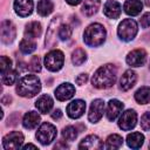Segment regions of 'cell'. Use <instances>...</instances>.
<instances>
[{
	"mask_svg": "<svg viewBox=\"0 0 150 150\" xmlns=\"http://www.w3.org/2000/svg\"><path fill=\"white\" fill-rule=\"evenodd\" d=\"M117 69L114 64H104L100 67L91 77V83L97 89H107L110 88L116 81Z\"/></svg>",
	"mask_w": 150,
	"mask_h": 150,
	"instance_id": "1",
	"label": "cell"
},
{
	"mask_svg": "<svg viewBox=\"0 0 150 150\" xmlns=\"http://www.w3.org/2000/svg\"><path fill=\"white\" fill-rule=\"evenodd\" d=\"M41 90V82L36 75H25L16 83V93L22 97H34Z\"/></svg>",
	"mask_w": 150,
	"mask_h": 150,
	"instance_id": "2",
	"label": "cell"
},
{
	"mask_svg": "<svg viewBox=\"0 0 150 150\" xmlns=\"http://www.w3.org/2000/svg\"><path fill=\"white\" fill-rule=\"evenodd\" d=\"M107 36L105 28L100 23H91L89 25L84 33H83V40L84 43L89 47H98L101 46Z\"/></svg>",
	"mask_w": 150,
	"mask_h": 150,
	"instance_id": "3",
	"label": "cell"
},
{
	"mask_svg": "<svg viewBox=\"0 0 150 150\" xmlns=\"http://www.w3.org/2000/svg\"><path fill=\"white\" fill-rule=\"evenodd\" d=\"M137 30H138V27H137V22L132 19H124L120 25H118V28H117V34H118V38L122 40V41H131L135 39L136 34H137Z\"/></svg>",
	"mask_w": 150,
	"mask_h": 150,
	"instance_id": "4",
	"label": "cell"
},
{
	"mask_svg": "<svg viewBox=\"0 0 150 150\" xmlns=\"http://www.w3.org/2000/svg\"><path fill=\"white\" fill-rule=\"evenodd\" d=\"M56 134H57L56 128L53 124H50L48 122H45L39 127L38 131H36V138L41 144L48 145L55 139Z\"/></svg>",
	"mask_w": 150,
	"mask_h": 150,
	"instance_id": "5",
	"label": "cell"
},
{
	"mask_svg": "<svg viewBox=\"0 0 150 150\" xmlns=\"http://www.w3.org/2000/svg\"><path fill=\"white\" fill-rule=\"evenodd\" d=\"M63 62H64L63 53L59 49L50 50L45 56V66L50 71H59L62 68Z\"/></svg>",
	"mask_w": 150,
	"mask_h": 150,
	"instance_id": "6",
	"label": "cell"
},
{
	"mask_svg": "<svg viewBox=\"0 0 150 150\" xmlns=\"http://www.w3.org/2000/svg\"><path fill=\"white\" fill-rule=\"evenodd\" d=\"M23 143V135L20 131H12L7 134L2 139V145L7 150H16L21 148Z\"/></svg>",
	"mask_w": 150,
	"mask_h": 150,
	"instance_id": "7",
	"label": "cell"
},
{
	"mask_svg": "<svg viewBox=\"0 0 150 150\" xmlns=\"http://www.w3.org/2000/svg\"><path fill=\"white\" fill-rule=\"evenodd\" d=\"M0 35H1V41L2 43H11L14 41L16 36V29L15 26L13 25L12 21L5 20L1 22V28H0Z\"/></svg>",
	"mask_w": 150,
	"mask_h": 150,
	"instance_id": "8",
	"label": "cell"
},
{
	"mask_svg": "<svg viewBox=\"0 0 150 150\" xmlns=\"http://www.w3.org/2000/svg\"><path fill=\"white\" fill-rule=\"evenodd\" d=\"M136 123H137V114L135 112V110H131V109L122 112V115L118 120V127L125 131L135 128Z\"/></svg>",
	"mask_w": 150,
	"mask_h": 150,
	"instance_id": "9",
	"label": "cell"
},
{
	"mask_svg": "<svg viewBox=\"0 0 150 150\" xmlns=\"http://www.w3.org/2000/svg\"><path fill=\"white\" fill-rule=\"evenodd\" d=\"M61 25V15L55 16L49 27H48V32L46 34V47H54L56 43V33H59V27Z\"/></svg>",
	"mask_w": 150,
	"mask_h": 150,
	"instance_id": "10",
	"label": "cell"
},
{
	"mask_svg": "<svg viewBox=\"0 0 150 150\" xmlns=\"http://www.w3.org/2000/svg\"><path fill=\"white\" fill-rule=\"evenodd\" d=\"M103 110H104V102L101 98H96L91 102L90 104V109L88 112V120L91 123H97L102 115H103Z\"/></svg>",
	"mask_w": 150,
	"mask_h": 150,
	"instance_id": "11",
	"label": "cell"
},
{
	"mask_svg": "<svg viewBox=\"0 0 150 150\" xmlns=\"http://www.w3.org/2000/svg\"><path fill=\"white\" fill-rule=\"evenodd\" d=\"M127 63L131 67H141L146 61V52L144 49H135L127 55Z\"/></svg>",
	"mask_w": 150,
	"mask_h": 150,
	"instance_id": "12",
	"label": "cell"
},
{
	"mask_svg": "<svg viewBox=\"0 0 150 150\" xmlns=\"http://www.w3.org/2000/svg\"><path fill=\"white\" fill-rule=\"evenodd\" d=\"M86 111V103L82 100L71 101L67 105V114L70 118H80Z\"/></svg>",
	"mask_w": 150,
	"mask_h": 150,
	"instance_id": "13",
	"label": "cell"
},
{
	"mask_svg": "<svg viewBox=\"0 0 150 150\" xmlns=\"http://www.w3.org/2000/svg\"><path fill=\"white\" fill-rule=\"evenodd\" d=\"M33 6H34L33 0H15L14 1V11L21 18L30 15L33 12Z\"/></svg>",
	"mask_w": 150,
	"mask_h": 150,
	"instance_id": "14",
	"label": "cell"
},
{
	"mask_svg": "<svg viewBox=\"0 0 150 150\" xmlns=\"http://www.w3.org/2000/svg\"><path fill=\"white\" fill-rule=\"evenodd\" d=\"M75 94V87L71 83H62L55 89V97L59 101H67Z\"/></svg>",
	"mask_w": 150,
	"mask_h": 150,
	"instance_id": "15",
	"label": "cell"
},
{
	"mask_svg": "<svg viewBox=\"0 0 150 150\" xmlns=\"http://www.w3.org/2000/svg\"><path fill=\"white\" fill-rule=\"evenodd\" d=\"M80 149H88V150H96V149H102L103 148V143L100 139L98 136L96 135H89L87 137H84L80 144H79Z\"/></svg>",
	"mask_w": 150,
	"mask_h": 150,
	"instance_id": "16",
	"label": "cell"
},
{
	"mask_svg": "<svg viewBox=\"0 0 150 150\" xmlns=\"http://www.w3.org/2000/svg\"><path fill=\"white\" fill-rule=\"evenodd\" d=\"M137 80V75L134 70L129 69L127 71H124V74L122 75L121 80H120V89L123 90V91H127L129 89H131L135 84Z\"/></svg>",
	"mask_w": 150,
	"mask_h": 150,
	"instance_id": "17",
	"label": "cell"
},
{
	"mask_svg": "<svg viewBox=\"0 0 150 150\" xmlns=\"http://www.w3.org/2000/svg\"><path fill=\"white\" fill-rule=\"evenodd\" d=\"M123 110V103L118 100H110L107 105V118L109 121H115L117 116Z\"/></svg>",
	"mask_w": 150,
	"mask_h": 150,
	"instance_id": "18",
	"label": "cell"
},
{
	"mask_svg": "<svg viewBox=\"0 0 150 150\" xmlns=\"http://www.w3.org/2000/svg\"><path fill=\"white\" fill-rule=\"evenodd\" d=\"M121 5L115 0H108L104 4L103 13L109 19H117L121 14Z\"/></svg>",
	"mask_w": 150,
	"mask_h": 150,
	"instance_id": "19",
	"label": "cell"
},
{
	"mask_svg": "<svg viewBox=\"0 0 150 150\" xmlns=\"http://www.w3.org/2000/svg\"><path fill=\"white\" fill-rule=\"evenodd\" d=\"M35 107L36 109L41 112V114H47L52 110L53 108V100L49 95H41L36 102H35Z\"/></svg>",
	"mask_w": 150,
	"mask_h": 150,
	"instance_id": "20",
	"label": "cell"
},
{
	"mask_svg": "<svg viewBox=\"0 0 150 150\" xmlns=\"http://www.w3.org/2000/svg\"><path fill=\"white\" fill-rule=\"evenodd\" d=\"M142 7H143V4L141 2V0H128L123 5L124 12L131 16L138 15L142 11Z\"/></svg>",
	"mask_w": 150,
	"mask_h": 150,
	"instance_id": "21",
	"label": "cell"
},
{
	"mask_svg": "<svg viewBox=\"0 0 150 150\" xmlns=\"http://www.w3.org/2000/svg\"><path fill=\"white\" fill-rule=\"evenodd\" d=\"M40 123V115L36 111H28L22 120V124L26 129H34L38 127V124Z\"/></svg>",
	"mask_w": 150,
	"mask_h": 150,
	"instance_id": "22",
	"label": "cell"
},
{
	"mask_svg": "<svg viewBox=\"0 0 150 150\" xmlns=\"http://www.w3.org/2000/svg\"><path fill=\"white\" fill-rule=\"evenodd\" d=\"M41 32H42L41 23L38 21H32V22L26 25L25 36L28 39H35V38H39L41 35Z\"/></svg>",
	"mask_w": 150,
	"mask_h": 150,
	"instance_id": "23",
	"label": "cell"
},
{
	"mask_svg": "<svg viewBox=\"0 0 150 150\" xmlns=\"http://www.w3.org/2000/svg\"><path fill=\"white\" fill-rule=\"evenodd\" d=\"M144 142V136L141 132H131L127 136V144L131 149H138L143 145Z\"/></svg>",
	"mask_w": 150,
	"mask_h": 150,
	"instance_id": "24",
	"label": "cell"
},
{
	"mask_svg": "<svg viewBox=\"0 0 150 150\" xmlns=\"http://www.w3.org/2000/svg\"><path fill=\"white\" fill-rule=\"evenodd\" d=\"M100 5H101L100 0H86L82 6V13L87 16H91L98 11Z\"/></svg>",
	"mask_w": 150,
	"mask_h": 150,
	"instance_id": "25",
	"label": "cell"
},
{
	"mask_svg": "<svg viewBox=\"0 0 150 150\" xmlns=\"http://www.w3.org/2000/svg\"><path fill=\"white\" fill-rule=\"evenodd\" d=\"M135 100L139 104H146L150 102V87H141L135 93Z\"/></svg>",
	"mask_w": 150,
	"mask_h": 150,
	"instance_id": "26",
	"label": "cell"
},
{
	"mask_svg": "<svg viewBox=\"0 0 150 150\" xmlns=\"http://www.w3.org/2000/svg\"><path fill=\"white\" fill-rule=\"evenodd\" d=\"M54 9V4L52 0H40L38 2V13L41 16H47L49 15Z\"/></svg>",
	"mask_w": 150,
	"mask_h": 150,
	"instance_id": "27",
	"label": "cell"
},
{
	"mask_svg": "<svg viewBox=\"0 0 150 150\" xmlns=\"http://www.w3.org/2000/svg\"><path fill=\"white\" fill-rule=\"evenodd\" d=\"M122 143H123L122 137L120 135H117V134H112V135L108 136L104 146L107 149H118V148H121Z\"/></svg>",
	"mask_w": 150,
	"mask_h": 150,
	"instance_id": "28",
	"label": "cell"
},
{
	"mask_svg": "<svg viewBox=\"0 0 150 150\" xmlns=\"http://www.w3.org/2000/svg\"><path fill=\"white\" fill-rule=\"evenodd\" d=\"M20 50L23 53V54H30L33 53L35 49H36V43L32 40V39H23L21 42H20V46H19Z\"/></svg>",
	"mask_w": 150,
	"mask_h": 150,
	"instance_id": "29",
	"label": "cell"
},
{
	"mask_svg": "<svg viewBox=\"0 0 150 150\" xmlns=\"http://www.w3.org/2000/svg\"><path fill=\"white\" fill-rule=\"evenodd\" d=\"M87 60V54L82 48H76L71 54V62L75 66H81Z\"/></svg>",
	"mask_w": 150,
	"mask_h": 150,
	"instance_id": "30",
	"label": "cell"
},
{
	"mask_svg": "<svg viewBox=\"0 0 150 150\" xmlns=\"http://www.w3.org/2000/svg\"><path fill=\"white\" fill-rule=\"evenodd\" d=\"M71 33H73L71 26L68 25V23H63V25H60V27H59L57 36L60 38V40L64 41V40H68L71 36Z\"/></svg>",
	"mask_w": 150,
	"mask_h": 150,
	"instance_id": "31",
	"label": "cell"
},
{
	"mask_svg": "<svg viewBox=\"0 0 150 150\" xmlns=\"http://www.w3.org/2000/svg\"><path fill=\"white\" fill-rule=\"evenodd\" d=\"M1 81H2V83L6 84V86L13 84V83L16 81V71L9 69V70H7L6 73H2V74H1Z\"/></svg>",
	"mask_w": 150,
	"mask_h": 150,
	"instance_id": "32",
	"label": "cell"
},
{
	"mask_svg": "<svg viewBox=\"0 0 150 150\" xmlns=\"http://www.w3.org/2000/svg\"><path fill=\"white\" fill-rule=\"evenodd\" d=\"M62 136H63V138H64L66 141H69V142L75 141V138L77 137V130H76L75 127L68 125V127L63 128V130H62Z\"/></svg>",
	"mask_w": 150,
	"mask_h": 150,
	"instance_id": "33",
	"label": "cell"
},
{
	"mask_svg": "<svg viewBox=\"0 0 150 150\" xmlns=\"http://www.w3.org/2000/svg\"><path fill=\"white\" fill-rule=\"evenodd\" d=\"M28 69H30L34 73H39L41 70V60L39 56H33L29 61L28 64Z\"/></svg>",
	"mask_w": 150,
	"mask_h": 150,
	"instance_id": "34",
	"label": "cell"
},
{
	"mask_svg": "<svg viewBox=\"0 0 150 150\" xmlns=\"http://www.w3.org/2000/svg\"><path fill=\"white\" fill-rule=\"evenodd\" d=\"M0 68H1V74L6 73L7 70L12 69V61L7 56H1L0 59Z\"/></svg>",
	"mask_w": 150,
	"mask_h": 150,
	"instance_id": "35",
	"label": "cell"
},
{
	"mask_svg": "<svg viewBox=\"0 0 150 150\" xmlns=\"http://www.w3.org/2000/svg\"><path fill=\"white\" fill-rule=\"evenodd\" d=\"M141 128L144 131L150 130V111L143 114V116L141 117Z\"/></svg>",
	"mask_w": 150,
	"mask_h": 150,
	"instance_id": "36",
	"label": "cell"
},
{
	"mask_svg": "<svg viewBox=\"0 0 150 150\" xmlns=\"http://www.w3.org/2000/svg\"><path fill=\"white\" fill-rule=\"evenodd\" d=\"M139 23L142 26V28H148L150 27V12L148 13H144L139 20Z\"/></svg>",
	"mask_w": 150,
	"mask_h": 150,
	"instance_id": "37",
	"label": "cell"
},
{
	"mask_svg": "<svg viewBox=\"0 0 150 150\" xmlns=\"http://www.w3.org/2000/svg\"><path fill=\"white\" fill-rule=\"evenodd\" d=\"M87 80H88V75L87 74H80L77 77H76V83L77 84H80V86H82V84H84L86 82H87Z\"/></svg>",
	"mask_w": 150,
	"mask_h": 150,
	"instance_id": "38",
	"label": "cell"
},
{
	"mask_svg": "<svg viewBox=\"0 0 150 150\" xmlns=\"http://www.w3.org/2000/svg\"><path fill=\"white\" fill-rule=\"evenodd\" d=\"M62 117V112L60 109H55L53 112H52V118L53 120H60Z\"/></svg>",
	"mask_w": 150,
	"mask_h": 150,
	"instance_id": "39",
	"label": "cell"
},
{
	"mask_svg": "<svg viewBox=\"0 0 150 150\" xmlns=\"http://www.w3.org/2000/svg\"><path fill=\"white\" fill-rule=\"evenodd\" d=\"M55 149H67L68 148V145L64 143V142H62V141H60L59 143H56L55 144V146H54Z\"/></svg>",
	"mask_w": 150,
	"mask_h": 150,
	"instance_id": "40",
	"label": "cell"
},
{
	"mask_svg": "<svg viewBox=\"0 0 150 150\" xmlns=\"http://www.w3.org/2000/svg\"><path fill=\"white\" fill-rule=\"evenodd\" d=\"M66 1H67L69 5H71V6H75V5H79V4H80L82 0H66Z\"/></svg>",
	"mask_w": 150,
	"mask_h": 150,
	"instance_id": "41",
	"label": "cell"
},
{
	"mask_svg": "<svg viewBox=\"0 0 150 150\" xmlns=\"http://www.w3.org/2000/svg\"><path fill=\"white\" fill-rule=\"evenodd\" d=\"M28 148H33V149H36L38 146H36V145H34V144H27V145H25V146H23V149H28Z\"/></svg>",
	"mask_w": 150,
	"mask_h": 150,
	"instance_id": "42",
	"label": "cell"
},
{
	"mask_svg": "<svg viewBox=\"0 0 150 150\" xmlns=\"http://www.w3.org/2000/svg\"><path fill=\"white\" fill-rule=\"evenodd\" d=\"M6 101H9V102H11V101H12V98H11L9 96H6V97H4V98H2V103H4V104H6Z\"/></svg>",
	"mask_w": 150,
	"mask_h": 150,
	"instance_id": "43",
	"label": "cell"
},
{
	"mask_svg": "<svg viewBox=\"0 0 150 150\" xmlns=\"http://www.w3.org/2000/svg\"><path fill=\"white\" fill-rule=\"evenodd\" d=\"M145 1V5L148 6V7H150V0H144Z\"/></svg>",
	"mask_w": 150,
	"mask_h": 150,
	"instance_id": "44",
	"label": "cell"
},
{
	"mask_svg": "<svg viewBox=\"0 0 150 150\" xmlns=\"http://www.w3.org/2000/svg\"><path fill=\"white\" fill-rule=\"evenodd\" d=\"M149 68H150V63H149Z\"/></svg>",
	"mask_w": 150,
	"mask_h": 150,
	"instance_id": "45",
	"label": "cell"
},
{
	"mask_svg": "<svg viewBox=\"0 0 150 150\" xmlns=\"http://www.w3.org/2000/svg\"><path fill=\"white\" fill-rule=\"evenodd\" d=\"M149 148H150V143H149Z\"/></svg>",
	"mask_w": 150,
	"mask_h": 150,
	"instance_id": "46",
	"label": "cell"
}]
</instances>
